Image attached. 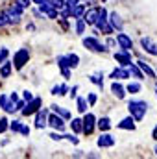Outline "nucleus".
<instances>
[{
	"mask_svg": "<svg viewBox=\"0 0 157 159\" xmlns=\"http://www.w3.org/2000/svg\"><path fill=\"white\" fill-rule=\"evenodd\" d=\"M13 72H15V69H13V63H11V59H6L4 63H0V80H9L13 76Z\"/></svg>",
	"mask_w": 157,
	"mask_h": 159,
	"instance_id": "nucleus-21",
	"label": "nucleus"
},
{
	"mask_svg": "<svg viewBox=\"0 0 157 159\" xmlns=\"http://www.w3.org/2000/svg\"><path fill=\"white\" fill-rule=\"evenodd\" d=\"M96 2H100V4H105V2H107V0H96Z\"/></svg>",
	"mask_w": 157,
	"mask_h": 159,
	"instance_id": "nucleus-56",
	"label": "nucleus"
},
{
	"mask_svg": "<svg viewBox=\"0 0 157 159\" xmlns=\"http://www.w3.org/2000/svg\"><path fill=\"white\" fill-rule=\"evenodd\" d=\"M9 56H11L9 48L7 46H0V63H4L6 59H9Z\"/></svg>",
	"mask_w": 157,
	"mask_h": 159,
	"instance_id": "nucleus-39",
	"label": "nucleus"
},
{
	"mask_svg": "<svg viewBox=\"0 0 157 159\" xmlns=\"http://www.w3.org/2000/svg\"><path fill=\"white\" fill-rule=\"evenodd\" d=\"M30 133H32V126H30V124H26V122H22L19 135H22V137H30Z\"/></svg>",
	"mask_w": 157,
	"mask_h": 159,
	"instance_id": "nucleus-38",
	"label": "nucleus"
},
{
	"mask_svg": "<svg viewBox=\"0 0 157 159\" xmlns=\"http://www.w3.org/2000/svg\"><path fill=\"white\" fill-rule=\"evenodd\" d=\"M63 141H67V143H70L72 146H79V135L76 133H72V131H63Z\"/></svg>",
	"mask_w": 157,
	"mask_h": 159,
	"instance_id": "nucleus-32",
	"label": "nucleus"
},
{
	"mask_svg": "<svg viewBox=\"0 0 157 159\" xmlns=\"http://www.w3.org/2000/svg\"><path fill=\"white\" fill-rule=\"evenodd\" d=\"M91 35H94V37H102V35H100V32H98L94 26H91Z\"/></svg>",
	"mask_w": 157,
	"mask_h": 159,
	"instance_id": "nucleus-52",
	"label": "nucleus"
},
{
	"mask_svg": "<svg viewBox=\"0 0 157 159\" xmlns=\"http://www.w3.org/2000/svg\"><path fill=\"white\" fill-rule=\"evenodd\" d=\"M115 39H117V48H120V50H129V52L135 50V41L131 39V35L126 34L124 30L115 32Z\"/></svg>",
	"mask_w": 157,
	"mask_h": 159,
	"instance_id": "nucleus-7",
	"label": "nucleus"
},
{
	"mask_svg": "<svg viewBox=\"0 0 157 159\" xmlns=\"http://www.w3.org/2000/svg\"><path fill=\"white\" fill-rule=\"evenodd\" d=\"M87 78H89V81H91L92 85H96V87H98V91H100V93H104V81H105V74H104L102 70H96V72L89 74Z\"/></svg>",
	"mask_w": 157,
	"mask_h": 159,
	"instance_id": "nucleus-20",
	"label": "nucleus"
},
{
	"mask_svg": "<svg viewBox=\"0 0 157 159\" xmlns=\"http://www.w3.org/2000/svg\"><path fill=\"white\" fill-rule=\"evenodd\" d=\"M126 87V93L128 94H131V96H135V94H139L141 91H142V81H139V80H131L129 78V81L124 85Z\"/></svg>",
	"mask_w": 157,
	"mask_h": 159,
	"instance_id": "nucleus-22",
	"label": "nucleus"
},
{
	"mask_svg": "<svg viewBox=\"0 0 157 159\" xmlns=\"http://www.w3.org/2000/svg\"><path fill=\"white\" fill-rule=\"evenodd\" d=\"M96 115L92 111H85L81 115V135L85 137H91L94 131H96Z\"/></svg>",
	"mask_w": 157,
	"mask_h": 159,
	"instance_id": "nucleus-5",
	"label": "nucleus"
},
{
	"mask_svg": "<svg viewBox=\"0 0 157 159\" xmlns=\"http://www.w3.org/2000/svg\"><path fill=\"white\" fill-rule=\"evenodd\" d=\"M48 107H50V111H54V113H57L59 117H63L67 122L72 119V111H69L67 107H63V106H59V104H50Z\"/></svg>",
	"mask_w": 157,
	"mask_h": 159,
	"instance_id": "nucleus-24",
	"label": "nucleus"
},
{
	"mask_svg": "<svg viewBox=\"0 0 157 159\" xmlns=\"http://www.w3.org/2000/svg\"><path fill=\"white\" fill-rule=\"evenodd\" d=\"M2 11H4V15H6L7 26H19V24L22 22V19H24V9H22L20 6H17L15 2L9 4V6H6V7H2Z\"/></svg>",
	"mask_w": 157,
	"mask_h": 159,
	"instance_id": "nucleus-3",
	"label": "nucleus"
},
{
	"mask_svg": "<svg viewBox=\"0 0 157 159\" xmlns=\"http://www.w3.org/2000/svg\"><path fill=\"white\" fill-rule=\"evenodd\" d=\"M117 144V137L111 133V131H100V137L96 139V146L100 150H107V148H113Z\"/></svg>",
	"mask_w": 157,
	"mask_h": 159,
	"instance_id": "nucleus-9",
	"label": "nucleus"
},
{
	"mask_svg": "<svg viewBox=\"0 0 157 159\" xmlns=\"http://www.w3.org/2000/svg\"><path fill=\"white\" fill-rule=\"evenodd\" d=\"M139 44H141L142 52H146L148 56H154V57H157V43L152 39V37L142 35V37L139 39Z\"/></svg>",
	"mask_w": 157,
	"mask_h": 159,
	"instance_id": "nucleus-14",
	"label": "nucleus"
},
{
	"mask_svg": "<svg viewBox=\"0 0 157 159\" xmlns=\"http://www.w3.org/2000/svg\"><path fill=\"white\" fill-rule=\"evenodd\" d=\"M50 2H52V6H54L57 11H59L61 7H65V0H50Z\"/></svg>",
	"mask_w": 157,
	"mask_h": 159,
	"instance_id": "nucleus-46",
	"label": "nucleus"
},
{
	"mask_svg": "<svg viewBox=\"0 0 157 159\" xmlns=\"http://www.w3.org/2000/svg\"><path fill=\"white\" fill-rule=\"evenodd\" d=\"M107 20H109V24L113 26V30H115V32H122V30H124V26H126V22H124L122 15H120L118 11H109Z\"/></svg>",
	"mask_w": 157,
	"mask_h": 159,
	"instance_id": "nucleus-16",
	"label": "nucleus"
},
{
	"mask_svg": "<svg viewBox=\"0 0 157 159\" xmlns=\"http://www.w3.org/2000/svg\"><path fill=\"white\" fill-rule=\"evenodd\" d=\"M74 100H76V111H78L79 115H83L85 111H89V104H87L85 96H79V94H78Z\"/></svg>",
	"mask_w": 157,
	"mask_h": 159,
	"instance_id": "nucleus-31",
	"label": "nucleus"
},
{
	"mask_svg": "<svg viewBox=\"0 0 157 159\" xmlns=\"http://www.w3.org/2000/svg\"><path fill=\"white\" fill-rule=\"evenodd\" d=\"M24 104H26V102H24L22 98H19V100L15 102V113H19V111H20V109L24 107Z\"/></svg>",
	"mask_w": 157,
	"mask_h": 159,
	"instance_id": "nucleus-47",
	"label": "nucleus"
},
{
	"mask_svg": "<svg viewBox=\"0 0 157 159\" xmlns=\"http://www.w3.org/2000/svg\"><path fill=\"white\" fill-rule=\"evenodd\" d=\"M109 93L113 98L117 100H126L128 98V93H126V87L120 80H111V85H109Z\"/></svg>",
	"mask_w": 157,
	"mask_h": 159,
	"instance_id": "nucleus-13",
	"label": "nucleus"
},
{
	"mask_svg": "<svg viewBox=\"0 0 157 159\" xmlns=\"http://www.w3.org/2000/svg\"><path fill=\"white\" fill-rule=\"evenodd\" d=\"M111 128H113L111 117L104 115V117H98V119H96V129H98V131H111Z\"/></svg>",
	"mask_w": 157,
	"mask_h": 159,
	"instance_id": "nucleus-23",
	"label": "nucleus"
},
{
	"mask_svg": "<svg viewBox=\"0 0 157 159\" xmlns=\"http://www.w3.org/2000/svg\"><path fill=\"white\" fill-rule=\"evenodd\" d=\"M117 129H124V131H135L137 129V120L133 119L129 113L124 117V119H120L117 122Z\"/></svg>",
	"mask_w": 157,
	"mask_h": 159,
	"instance_id": "nucleus-17",
	"label": "nucleus"
},
{
	"mask_svg": "<svg viewBox=\"0 0 157 159\" xmlns=\"http://www.w3.org/2000/svg\"><path fill=\"white\" fill-rule=\"evenodd\" d=\"M13 2H15L17 6H20L24 11H26V9H30V7L34 6V2H32V0H13Z\"/></svg>",
	"mask_w": 157,
	"mask_h": 159,
	"instance_id": "nucleus-41",
	"label": "nucleus"
},
{
	"mask_svg": "<svg viewBox=\"0 0 157 159\" xmlns=\"http://www.w3.org/2000/svg\"><path fill=\"white\" fill-rule=\"evenodd\" d=\"M20 126H22V119H17V117L9 119V131H11L13 135H19V131H20Z\"/></svg>",
	"mask_w": 157,
	"mask_h": 159,
	"instance_id": "nucleus-33",
	"label": "nucleus"
},
{
	"mask_svg": "<svg viewBox=\"0 0 157 159\" xmlns=\"http://www.w3.org/2000/svg\"><path fill=\"white\" fill-rule=\"evenodd\" d=\"M0 109L6 115H15V104L9 100L7 93H0Z\"/></svg>",
	"mask_w": 157,
	"mask_h": 159,
	"instance_id": "nucleus-19",
	"label": "nucleus"
},
{
	"mask_svg": "<svg viewBox=\"0 0 157 159\" xmlns=\"http://www.w3.org/2000/svg\"><path fill=\"white\" fill-rule=\"evenodd\" d=\"M107 78H109V80H120V81H126V80H129L131 76H129L128 67H120V65H117V67L107 74Z\"/></svg>",
	"mask_w": 157,
	"mask_h": 159,
	"instance_id": "nucleus-18",
	"label": "nucleus"
},
{
	"mask_svg": "<svg viewBox=\"0 0 157 159\" xmlns=\"http://www.w3.org/2000/svg\"><path fill=\"white\" fill-rule=\"evenodd\" d=\"M98 11H100V2H98V4H92V6H89V7L85 9V13L81 15V19L85 20L87 28L94 26V22H96V19H98Z\"/></svg>",
	"mask_w": 157,
	"mask_h": 159,
	"instance_id": "nucleus-12",
	"label": "nucleus"
},
{
	"mask_svg": "<svg viewBox=\"0 0 157 159\" xmlns=\"http://www.w3.org/2000/svg\"><path fill=\"white\" fill-rule=\"evenodd\" d=\"M41 107H43V98L35 94L32 100H28V102L24 104V107L19 111V115H20V119H28V117H34V115L39 111Z\"/></svg>",
	"mask_w": 157,
	"mask_h": 159,
	"instance_id": "nucleus-6",
	"label": "nucleus"
},
{
	"mask_svg": "<svg viewBox=\"0 0 157 159\" xmlns=\"http://www.w3.org/2000/svg\"><path fill=\"white\" fill-rule=\"evenodd\" d=\"M155 96H157V80H155Z\"/></svg>",
	"mask_w": 157,
	"mask_h": 159,
	"instance_id": "nucleus-57",
	"label": "nucleus"
},
{
	"mask_svg": "<svg viewBox=\"0 0 157 159\" xmlns=\"http://www.w3.org/2000/svg\"><path fill=\"white\" fill-rule=\"evenodd\" d=\"M32 2H34V6H37V4H39L41 0H32Z\"/></svg>",
	"mask_w": 157,
	"mask_h": 159,
	"instance_id": "nucleus-55",
	"label": "nucleus"
},
{
	"mask_svg": "<svg viewBox=\"0 0 157 159\" xmlns=\"http://www.w3.org/2000/svg\"><path fill=\"white\" fill-rule=\"evenodd\" d=\"M85 100H87L89 107H94V106L98 104V94H96V93H87V94H85Z\"/></svg>",
	"mask_w": 157,
	"mask_h": 159,
	"instance_id": "nucleus-36",
	"label": "nucleus"
},
{
	"mask_svg": "<svg viewBox=\"0 0 157 159\" xmlns=\"http://www.w3.org/2000/svg\"><path fill=\"white\" fill-rule=\"evenodd\" d=\"M126 107H128V113L137 122H142V120L146 119L148 111H150V104L146 100H142V98H129L128 104H126Z\"/></svg>",
	"mask_w": 157,
	"mask_h": 159,
	"instance_id": "nucleus-1",
	"label": "nucleus"
},
{
	"mask_svg": "<svg viewBox=\"0 0 157 159\" xmlns=\"http://www.w3.org/2000/svg\"><path fill=\"white\" fill-rule=\"evenodd\" d=\"M30 59H32V50H30L28 46H20V48L13 54V59H11L15 72H20V70L30 63Z\"/></svg>",
	"mask_w": 157,
	"mask_h": 159,
	"instance_id": "nucleus-4",
	"label": "nucleus"
},
{
	"mask_svg": "<svg viewBox=\"0 0 157 159\" xmlns=\"http://www.w3.org/2000/svg\"><path fill=\"white\" fill-rule=\"evenodd\" d=\"M50 94H52V96H67V94H69V83H67V81L56 83V85L50 89Z\"/></svg>",
	"mask_w": 157,
	"mask_h": 159,
	"instance_id": "nucleus-25",
	"label": "nucleus"
},
{
	"mask_svg": "<svg viewBox=\"0 0 157 159\" xmlns=\"http://www.w3.org/2000/svg\"><path fill=\"white\" fill-rule=\"evenodd\" d=\"M74 34L81 37V35H85L87 34V24H85V20L79 17V19H74Z\"/></svg>",
	"mask_w": 157,
	"mask_h": 159,
	"instance_id": "nucleus-30",
	"label": "nucleus"
},
{
	"mask_svg": "<svg viewBox=\"0 0 157 159\" xmlns=\"http://www.w3.org/2000/svg\"><path fill=\"white\" fill-rule=\"evenodd\" d=\"M67 128H69V131H72L76 135H81V117H72L69 120Z\"/></svg>",
	"mask_w": 157,
	"mask_h": 159,
	"instance_id": "nucleus-26",
	"label": "nucleus"
},
{
	"mask_svg": "<svg viewBox=\"0 0 157 159\" xmlns=\"http://www.w3.org/2000/svg\"><path fill=\"white\" fill-rule=\"evenodd\" d=\"M48 128H52V129L63 133V131H67V120L63 119V117H59L57 113L50 111V113H48Z\"/></svg>",
	"mask_w": 157,
	"mask_h": 159,
	"instance_id": "nucleus-11",
	"label": "nucleus"
},
{
	"mask_svg": "<svg viewBox=\"0 0 157 159\" xmlns=\"http://www.w3.org/2000/svg\"><path fill=\"white\" fill-rule=\"evenodd\" d=\"M72 157H85V152H83V150H74Z\"/></svg>",
	"mask_w": 157,
	"mask_h": 159,
	"instance_id": "nucleus-50",
	"label": "nucleus"
},
{
	"mask_svg": "<svg viewBox=\"0 0 157 159\" xmlns=\"http://www.w3.org/2000/svg\"><path fill=\"white\" fill-rule=\"evenodd\" d=\"M135 65H137V67H139V69L144 72V76H146V78L154 80V81L157 80V70L152 67V65H150V63H148V61H146V59L139 57V59H135Z\"/></svg>",
	"mask_w": 157,
	"mask_h": 159,
	"instance_id": "nucleus-15",
	"label": "nucleus"
},
{
	"mask_svg": "<svg viewBox=\"0 0 157 159\" xmlns=\"http://www.w3.org/2000/svg\"><path fill=\"white\" fill-rule=\"evenodd\" d=\"M111 56H113V59H115V63L120 65V67H129L135 59H133V52H129V50H115V52H111Z\"/></svg>",
	"mask_w": 157,
	"mask_h": 159,
	"instance_id": "nucleus-8",
	"label": "nucleus"
},
{
	"mask_svg": "<svg viewBox=\"0 0 157 159\" xmlns=\"http://www.w3.org/2000/svg\"><path fill=\"white\" fill-rule=\"evenodd\" d=\"M81 44L92 54H111V50L105 46V43L94 35H81Z\"/></svg>",
	"mask_w": 157,
	"mask_h": 159,
	"instance_id": "nucleus-2",
	"label": "nucleus"
},
{
	"mask_svg": "<svg viewBox=\"0 0 157 159\" xmlns=\"http://www.w3.org/2000/svg\"><path fill=\"white\" fill-rule=\"evenodd\" d=\"M24 28H26V32H30V34H32V32H35V22H34V20H30V22H26V26H24Z\"/></svg>",
	"mask_w": 157,
	"mask_h": 159,
	"instance_id": "nucleus-49",
	"label": "nucleus"
},
{
	"mask_svg": "<svg viewBox=\"0 0 157 159\" xmlns=\"http://www.w3.org/2000/svg\"><path fill=\"white\" fill-rule=\"evenodd\" d=\"M104 43H105V46H107L109 50L117 48V39H115V34H113V35H105V37H104Z\"/></svg>",
	"mask_w": 157,
	"mask_h": 159,
	"instance_id": "nucleus-37",
	"label": "nucleus"
},
{
	"mask_svg": "<svg viewBox=\"0 0 157 159\" xmlns=\"http://www.w3.org/2000/svg\"><path fill=\"white\" fill-rule=\"evenodd\" d=\"M78 91H79V85L76 83V85H72V87H69V94H67V96H69L70 100H74V98L78 96Z\"/></svg>",
	"mask_w": 157,
	"mask_h": 159,
	"instance_id": "nucleus-43",
	"label": "nucleus"
},
{
	"mask_svg": "<svg viewBox=\"0 0 157 159\" xmlns=\"http://www.w3.org/2000/svg\"><path fill=\"white\" fill-rule=\"evenodd\" d=\"M85 157L87 159H96V157H102L100 154H96L94 150H91V152H85Z\"/></svg>",
	"mask_w": 157,
	"mask_h": 159,
	"instance_id": "nucleus-48",
	"label": "nucleus"
},
{
	"mask_svg": "<svg viewBox=\"0 0 157 159\" xmlns=\"http://www.w3.org/2000/svg\"><path fill=\"white\" fill-rule=\"evenodd\" d=\"M9 131V119H7V115L4 113L2 117H0V135H4V133H7Z\"/></svg>",
	"mask_w": 157,
	"mask_h": 159,
	"instance_id": "nucleus-34",
	"label": "nucleus"
},
{
	"mask_svg": "<svg viewBox=\"0 0 157 159\" xmlns=\"http://www.w3.org/2000/svg\"><path fill=\"white\" fill-rule=\"evenodd\" d=\"M35 94H34V91H30V89H24V91H20V98L24 100V102H28V100H32Z\"/></svg>",
	"mask_w": 157,
	"mask_h": 159,
	"instance_id": "nucleus-42",
	"label": "nucleus"
},
{
	"mask_svg": "<svg viewBox=\"0 0 157 159\" xmlns=\"http://www.w3.org/2000/svg\"><path fill=\"white\" fill-rule=\"evenodd\" d=\"M70 20H72V19H63V17H59V19H57V24L63 28V32H69V30L72 28V22H70Z\"/></svg>",
	"mask_w": 157,
	"mask_h": 159,
	"instance_id": "nucleus-35",
	"label": "nucleus"
},
{
	"mask_svg": "<svg viewBox=\"0 0 157 159\" xmlns=\"http://www.w3.org/2000/svg\"><path fill=\"white\" fill-rule=\"evenodd\" d=\"M67 63H69V69L76 70L79 67V63H81V59H79V56L76 52H67Z\"/></svg>",
	"mask_w": 157,
	"mask_h": 159,
	"instance_id": "nucleus-29",
	"label": "nucleus"
},
{
	"mask_svg": "<svg viewBox=\"0 0 157 159\" xmlns=\"http://www.w3.org/2000/svg\"><path fill=\"white\" fill-rule=\"evenodd\" d=\"M85 9H87V4L85 2H78L76 6L70 7V19H79L85 13Z\"/></svg>",
	"mask_w": 157,
	"mask_h": 159,
	"instance_id": "nucleus-28",
	"label": "nucleus"
},
{
	"mask_svg": "<svg viewBox=\"0 0 157 159\" xmlns=\"http://www.w3.org/2000/svg\"><path fill=\"white\" fill-rule=\"evenodd\" d=\"M154 154H155V157H157V143L154 144Z\"/></svg>",
	"mask_w": 157,
	"mask_h": 159,
	"instance_id": "nucleus-54",
	"label": "nucleus"
},
{
	"mask_svg": "<svg viewBox=\"0 0 157 159\" xmlns=\"http://www.w3.org/2000/svg\"><path fill=\"white\" fill-rule=\"evenodd\" d=\"M150 135H152V139H154V141L157 143V124L154 126V128H152V133H150Z\"/></svg>",
	"mask_w": 157,
	"mask_h": 159,
	"instance_id": "nucleus-51",
	"label": "nucleus"
},
{
	"mask_svg": "<svg viewBox=\"0 0 157 159\" xmlns=\"http://www.w3.org/2000/svg\"><path fill=\"white\" fill-rule=\"evenodd\" d=\"M59 72H61V76L65 78V81H69V80L72 78V69H69V67H65V69H59Z\"/></svg>",
	"mask_w": 157,
	"mask_h": 159,
	"instance_id": "nucleus-44",
	"label": "nucleus"
},
{
	"mask_svg": "<svg viewBox=\"0 0 157 159\" xmlns=\"http://www.w3.org/2000/svg\"><path fill=\"white\" fill-rule=\"evenodd\" d=\"M7 96H9V100L15 104V102L20 98V93H19V91H11V93H7Z\"/></svg>",
	"mask_w": 157,
	"mask_h": 159,
	"instance_id": "nucleus-45",
	"label": "nucleus"
},
{
	"mask_svg": "<svg viewBox=\"0 0 157 159\" xmlns=\"http://www.w3.org/2000/svg\"><path fill=\"white\" fill-rule=\"evenodd\" d=\"M48 137H50V141H54V143H59V141H63V133H61V131H56V129H52Z\"/></svg>",
	"mask_w": 157,
	"mask_h": 159,
	"instance_id": "nucleus-40",
	"label": "nucleus"
},
{
	"mask_svg": "<svg viewBox=\"0 0 157 159\" xmlns=\"http://www.w3.org/2000/svg\"><path fill=\"white\" fill-rule=\"evenodd\" d=\"M9 143H11V139H2V141H0V146H7Z\"/></svg>",
	"mask_w": 157,
	"mask_h": 159,
	"instance_id": "nucleus-53",
	"label": "nucleus"
},
{
	"mask_svg": "<svg viewBox=\"0 0 157 159\" xmlns=\"http://www.w3.org/2000/svg\"><path fill=\"white\" fill-rule=\"evenodd\" d=\"M128 70H129V76H131L133 80H139V81H144V80H146L144 72H142V70H141V69L135 65V61H133V63L128 67Z\"/></svg>",
	"mask_w": 157,
	"mask_h": 159,
	"instance_id": "nucleus-27",
	"label": "nucleus"
},
{
	"mask_svg": "<svg viewBox=\"0 0 157 159\" xmlns=\"http://www.w3.org/2000/svg\"><path fill=\"white\" fill-rule=\"evenodd\" d=\"M48 113H50V107H41L39 111L34 115V128L35 129H44V128H48Z\"/></svg>",
	"mask_w": 157,
	"mask_h": 159,
	"instance_id": "nucleus-10",
	"label": "nucleus"
}]
</instances>
